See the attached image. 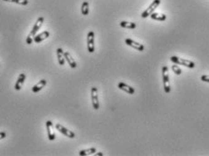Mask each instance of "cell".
Returning <instances> with one entry per match:
<instances>
[{
  "label": "cell",
  "mask_w": 209,
  "mask_h": 156,
  "mask_svg": "<svg viewBox=\"0 0 209 156\" xmlns=\"http://www.w3.org/2000/svg\"><path fill=\"white\" fill-rule=\"evenodd\" d=\"M43 21H44V18L42 17V16H40L38 19H37V21L35 24V25H34V27L32 29V31L30 32V34H29V35L32 36V37H35V34L40 30V28L42 27V24H43Z\"/></svg>",
  "instance_id": "52a82bcc"
},
{
  "label": "cell",
  "mask_w": 209,
  "mask_h": 156,
  "mask_svg": "<svg viewBox=\"0 0 209 156\" xmlns=\"http://www.w3.org/2000/svg\"><path fill=\"white\" fill-rule=\"evenodd\" d=\"M91 101H92V106L95 110L99 109V100H98V89L96 87L91 88Z\"/></svg>",
  "instance_id": "277c9868"
},
{
  "label": "cell",
  "mask_w": 209,
  "mask_h": 156,
  "mask_svg": "<svg viewBox=\"0 0 209 156\" xmlns=\"http://www.w3.org/2000/svg\"><path fill=\"white\" fill-rule=\"evenodd\" d=\"M160 0H153V3L150 5V7H148L147 9H145L144 12H142V18H146L148 16H150L151 14L153 13L154 10L160 6Z\"/></svg>",
  "instance_id": "3957f363"
},
{
  "label": "cell",
  "mask_w": 209,
  "mask_h": 156,
  "mask_svg": "<svg viewBox=\"0 0 209 156\" xmlns=\"http://www.w3.org/2000/svg\"><path fill=\"white\" fill-rule=\"evenodd\" d=\"M171 69H172V71H174V73H176L177 75H180L182 73L181 69L178 66V64H173V65L171 66Z\"/></svg>",
  "instance_id": "44dd1931"
},
{
  "label": "cell",
  "mask_w": 209,
  "mask_h": 156,
  "mask_svg": "<svg viewBox=\"0 0 209 156\" xmlns=\"http://www.w3.org/2000/svg\"><path fill=\"white\" fill-rule=\"evenodd\" d=\"M46 128H47V133H48V138L50 141H53L56 138L55 133L53 131V125L51 121H47L46 122Z\"/></svg>",
  "instance_id": "9c48e42d"
},
{
  "label": "cell",
  "mask_w": 209,
  "mask_h": 156,
  "mask_svg": "<svg viewBox=\"0 0 209 156\" xmlns=\"http://www.w3.org/2000/svg\"><path fill=\"white\" fill-rule=\"evenodd\" d=\"M25 78H26V76H25L24 73H21V74L19 75V77H18L17 80H16V83H15V85H14L15 90H20V89H21L22 87L24 85V83Z\"/></svg>",
  "instance_id": "7c38bea8"
},
{
  "label": "cell",
  "mask_w": 209,
  "mask_h": 156,
  "mask_svg": "<svg viewBox=\"0 0 209 156\" xmlns=\"http://www.w3.org/2000/svg\"><path fill=\"white\" fill-rule=\"evenodd\" d=\"M162 78H163L164 91L165 93H169L170 92V83H169V77L168 73L167 66H162Z\"/></svg>",
  "instance_id": "7a4b0ae2"
},
{
  "label": "cell",
  "mask_w": 209,
  "mask_h": 156,
  "mask_svg": "<svg viewBox=\"0 0 209 156\" xmlns=\"http://www.w3.org/2000/svg\"><path fill=\"white\" fill-rule=\"evenodd\" d=\"M33 42H34V37L28 35L27 39H26V43H27V44H31V43H33Z\"/></svg>",
  "instance_id": "603a6c76"
},
{
  "label": "cell",
  "mask_w": 209,
  "mask_h": 156,
  "mask_svg": "<svg viewBox=\"0 0 209 156\" xmlns=\"http://www.w3.org/2000/svg\"><path fill=\"white\" fill-rule=\"evenodd\" d=\"M56 129L61 133V134H62V135H66L67 137H69V138H75V134L72 132V131H70L69 129H67L66 127H64L63 126H62L61 124H56L55 126Z\"/></svg>",
  "instance_id": "8992f818"
},
{
  "label": "cell",
  "mask_w": 209,
  "mask_h": 156,
  "mask_svg": "<svg viewBox=\"0 0 209 156\" xmlns=\"http://www.w3.org/2000/svg\"><path fill=\"white\" fill-rule=\"evenodd\" d=\"M6 136H7V134H6V132H0V140H1V139H4V138H6Z\"/></svg>",
  "instance_id": "cb8c5ba5"
},
{
  "label": "cell",
  "mask_w": 209,
  "mask_h": 156,
  "mask_svg": "<svg viewBox=\"0 0 209 156\" xmlns=\"http://www.w3.org/2000/svg\"><path fill=\"white\" fill-rule=\"evenodd\" d=\"M64 57H65V60L68 62V63L70 65L72 69H75L77 67V63L76 62L74 61V59L72 58V56L70 55V53L69 51H64Z\"/></svg>",
  "instance_id": "5bb4252c"
},
{
  "label": "cell",
  "mask_w": 209,
  "mask_h": 156,
  "mask_svg": "<svg viewBox=\"0 0 209 156\" xmlns=\"http://www.w3.org/2000/svg\"><path fill=\"white\" fill-rule=\"evenodd\" d=\"M201 80L204 82H209V75H203L201 76Z\"/></svg>",
  "instance_id": "7402d4cb"
},
{
  "label": "cell",
  "mask_w": 209,
  "mask_h": 156,
  "mask_svg": "<svg viewBox=\"0 0 209 156\" xmlns=\"http://www.w3.org/2000/svg\"><path fill=\"white\" fill-rule=\"evenodd\" d=\"M126 43L128 46L132 47V48L135 49V50L139 51H142L144 50V46H143L142 44L137 43V42L133 41L132 39H129V38L126 39Z\"/></svg>",
  "instance_id": "ba28073f"
},
{
  "label": "cell",
  "mask_w": 209,
  "mask_h": 156,
  "mask_svg": "<svg viewBox=\"0 0 209 156\" xmlns=\"http://www.w3.org/2000/svg\"><path fill=\"white\" fill-rule=\"evenodd\" d=\"M97 155L102 156V155H103V153H97Z\"/></svg>",
  "instance_id": "d4e9b609"
},
{
  "label": "cell",
  "mask_w": 209,
  "mask_h": 156,
  "mask_svg": "<svg viewBox=\"0 0 209 156\" xmlns=\"http://www.w3.org/2000/svg\"><path fill=\"white\" fill-rule=\"evenodd\" d=\"M3 1L10 2V3H15V4H18V5H22V6H26L29 3L28 0H3Z\"/></svg>",
  "instance_id": "ffe728a7"
},
{
  "label": "cell",
  "mask_w": 209,
  "mask_h": 156,
  "mask_svg": "<svg viewBox=\"0 0 209 156\" xmlns=\"http://www.w3.org/2000/svg\"><path fill=\"white\" fill-rule=\"evenodd\" d=\"M49 36V31H44V32H42V33H41V34H39V35H35V37H34V42L36 43H42V41L46 40Z\"/></svg>",
  "instance_id": "30bf717a"
},
{
  "label": "cell",
  "mask_w": 209,
  "mask_h": 156,
  "mask_svg": "<svg viewBox=\"0 0 209 156\" xmlns=\"http://www.w3.org/2000/svg\"><path fill=\"white\" fill-rule=\"evenodd\" d=\"M95 153H97V149L92 147V148H89V149H86V150H82L79 152V155L80 156H86V155H91V154H94Z\"/></svg>",
  "instance_id": "ac0fdd59"
},
{
  "label": "cell",
  "mask_w": 209,
  "mask_h": 156,
  "mask_svg": "<svg viewBox=\"0 0 209 156\" xmlns=\"http://www.w3.org/2000/svg\"><path fill=\"white\" fill-rule=\"evenodd\" d=\"M118 89H121V90H123V91H125V92L128 93V94H131V95L134 94V92H135L133 88H132L131 86L127 85L126 83H124V82H119Z\"/></svg>",
  "instance_id": "8fae6325"
},
{
  "label": "cell",
  "mask_w": 209,
  "mask_h": 156,
  "mask_svg": "<svg viewBox=\"0 0 209 156\" xmlns=\"http://www.w3.org/2000/svg\"><path fill=\"white\" fill-rule=\"evenodd\" d=\"M120 26L123 27V28L135 29L136 28V24L135 23H132V22L122 21L120 23Z\"/></svg>",
  "instance_id": "e0dca14e"
},
{
  "label": "cell",
  "mask_w": 209,
  "mask_h": 156,
  "mask_svg": "<svg viewBox=\"0 0 209 156\" xmlns=\"http://www.w3.org/2000/svg\"><path fill=\"white\" fill-rule=\"evenodd\" d=\"M170 61H171L173 63L178 64V65H182V66L188 67L189 69H194V68H195V63H194V62L189 61V60L180 59V58H179V57L177 56H171Z\"/></svg>",
  "instance_id": "6da1fadb"
},
{
  "label": "cell",
  "mask_w": 209,
  "mask_h": 156,
  "mask_svg": "<svg viewBox=\"0 0 209 156\" xmlns=\"http://www.w3.org/2000/svg\"><path fill=\"white\" fill-rule=\"evenodd\" d=\"M57 53V58H58V62L61 66H64L65 63V57H64V51L62 48H58L56 51Z\"/></svg>",
  "instance_id": "9a60e30c"
},
{
  "label": "cell",
  "mask_w": 209,
  "mask_h": 156,
  "mask_svg": "<svg viewBox=\"0 0 209 156\" xmlns=\"http://www.w3.org/2000/svg\"><path fill=\"white\" fill-rule=\"evenodd\" d=\"M150 17L153 20H157V21H165L167 16L165 14H160V13H153L150 15Z\"/></svg>",
  "instance_id": "2e32d148"
},
{
  "label": "cell",
  "mask_w": 209,
  "mask_h": 156,
  "mask_svg": "<svg viewBox=\"0 0 209 156\" xmlns=\"http://www.w3.org/2000/svg\"><path fill=\"white\" fill-rule=\"evenodd\" d=\"M89 5H88V2L87 1H84L82 3V6H81V13L83 15H88L89 13Z\"/></svg>",
  "instance_id": "d6986e66"
},
{
  "label": "cell",
  "mask_w": 209,
  "mask_h": 156,
  "mask_svg": "<svg viewBox=\"0 0 209 156\" xmlns=\"http://www.w3.org/2000/svg\"><path fill=\"white\" fill-rule=\"evenodd\" d=\"M87 43H88V51L90 53H93L95 51V34L93 31H90L88 34Z\"/></svg>",
  "instance_id": "5b68a950"
},
{
  "label": "cell",
  "mask_w": 209,
  "mask_h": 156,
  "mask_svg": "<svg viewBox=\"0 0 209 156\" xmlns=\"http://www.w3.org/2000/svg\"><path fill=\"white\" fill-rule=\"evenodd\" d=\"M46 84H47V80H46V79H42V80H40L36 85H35L33 88H32L33 92L37 93L39 92V91H41L42 89L46 86Z\"/></svg>",
  "instance_id": "4fadbf2b"
}]
</instances>
